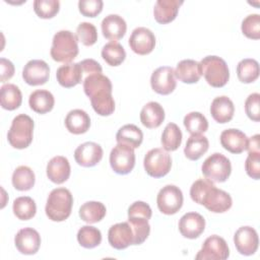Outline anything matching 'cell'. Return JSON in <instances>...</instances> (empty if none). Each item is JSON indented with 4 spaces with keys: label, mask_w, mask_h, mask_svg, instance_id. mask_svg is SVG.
<instances>
[{
    "label": "cell",
    "mask_w": 260,
    "mask_h": 260,
    "mask_svg": "<svg viewBox=\"0 0 260 260\" xmlns=\"http://www.w3.org/2000/svg\"><path fill=\"white\" fill-rule=\"evenodd\" d=\"M191 199L214 213L228 211L233 204L232 197L221 189H217L208 179L196 180L190 188Z\"/></svg>",
    "instance_id": "obj_1"
},
{
    "label": "cell",
    "mask_w": 260,
    "mask_h": 260,
    "mask_svg": "<svg viewBox=\"0 0 260 260\" xmlns=\"http://www.w3.org/2000/svg\"><path fill=\"white\" fill-rule=\"evenodd\" d=\"M77 37L70 30H59L54 35L52 47L50 50L51 57L54 61L60 63H70L78 55Z\"/></svg>",
    "instance_id": "obj_2"
},
{
    "label": "cell",
    "mask_w": 260,
    "mask_h": 260,
    "mask_svg": "<svg viewBox=\"0 0 260 260\" xmlns=\"http://www.w3.org/2000/svg\"><path fill=\"white\" fill-rule=\"evenodd\" d=\"M73 197L66 188L53 189L47 199L45 211L49 219L53 221H63L71 214Z\"/></svg>",
    "instance_id": "obj_3"
},
{
    "label": "cell",
    "mask_w": 260,
    "mask_h": 260,
    "mask_svg": "<svg viewBox=\"0 0 260 260\" xmlns=\"http://www.w3.org/2000/svg\"><path fill=\"white\" fill-rule=\"evenodd\" d=\"M34 127V121L29 116L25 114L17 115L12 120L7 133L9 144L17 149L26 148L32 141Z\"/></svg>",
    "instance_id": "obj_4"
},
{
    "label": "cell",
    "mask_w": 260,
    "mask_h": 260,
    "mask_svg": "<svg viewBox=\"0 0 260 260\" xmlns=\"http://www.w3.org/2000/svg\"><path fill=\"white\" fill-rule=\"evenodd\" d=\"M202 75L212 87H222L230 79V70L225 61L218 56H206L200 62Z\"/></svg>",
    "instance_id": "obj_5"
},
{
    "label": "cell",
    "mask_w": 260,
    "mask_h": 260,
    "mask_svg": "<svg viewBox=\"0 0 260 260\" xmlns=\"http://www.w3.org/2000/svg\"><path fill=\"white\" fill-rule=\"evenodd\" d=\"M201 171L203 176L209 181L222 183L230 177L232 165L226 156L219 152H214L204 160Z\"/></svg>",
    "instance_id": "obj_6"
},
{
    "label": "cell",
    "mask_w": 260,
    "mask_h": 260,
    "mask_svg": "<svg viewBox=\"0 0 260 260\" xmlns=\"http://www.w3.org/2000/svg\"><path fill=\"white\" fill-rule=\"evenodd\" d=\"M143 166L145 172L153 178L166 176L172 167V157L162 148H152L144 156Z\"/></svg>",
    "instance_id": "obj_7"
},
{
    "label": "cell",
    "mask_w": 260,
    "mask_h": 260,
    "mask_svg": "<svg viewBox=\"0 0 260 260\" xmlns=\"http://www.w3.org/2000/svg\"><path fill=\"white\" fill-rule=\"evenodd\" d=\"M110 165L113 171L119 175L129 174L135 166L134 148L117 143L110 153Z\"/></svg>",
    "instance_id": "obj_8"
},
{
    "label": "cell",
    "mask_w": 260,
    "mask_h": 260,
    "mask_svg": "<svg viewBox=\"0 0 260 260\" xmlns=\"http://www.w3.org/2000/svg\"><path fill=\"white\" fill-rule=\"evenodd\" d=\"M183 199V193L179 187L167 185L159 190L156 197V204L161 213L172 215L181 209Z\"/></svg>",
    "instance_id": "obj_9"
},
{
    "label": "cell",
    "mask_w": 260,
    "mask_h": 260,
    "mask_svg": "<svg viewBox=\"0 0 260 260\" xmlns=\"http://www.w3.org/2000/svg\"><path fill=\"white\" fill-rule=\"evenodd\" d=\"M230 256L229 246L225 240L219 236L208 237L200 251L195 256L196 260H224Z\"/></svg>",
    "instance_id": "obj_10"
},
{
    "label": "cell",
    "mask_w": 260,
    "mask_h": 260,
    "mask_svg": "<svg viewBox=\"0 0 260 260\" xmlns=\"http://www.w3.org/2000/svg\"><path fill=\"white\" fill-rule=\"evenodd\" d=\"M151 88L162 95L170 94L177 86L174 68L171 66H161L155 69L150 77Z\"/></svg>",
    "instance_id": "obj_11"
},
{
    "label": "cell",
    "mask_w": 260,
    "mask_h": 260,
    "mask_svg": "<svg viewBox=\"0 0 260 260\" xmlns=\"http://www.w3.org/2000/svg\"><path fill=\"white\" fill-rule=\"evenodd\" d=\"M234 243L240 254L245 256L253 255L258 249V234L252 226H241L235 233Z\"/></svg>",
    "instance_id": "obj_12"
},
{
    "label": "cell",
    "mask_w": 260,
    "mask_h": 260,
    "mask_svg": "<svg viewBox=\"0 0 260 260\" xmlns=\"http://www.w3.org/2000/svg\"><path fill=\"white\" fill-rule=\"evenodd\" d=\"M129 46L134 53L147 55L151 53L155 47L154 34L147 27H136L129 38Z\"/></svg>",
    "instance_id": "obj_13"
},
{
    "label": "cell",
    "mask_w": 260,
    "mask_h": 260,
    "mask_svg": "<svg viewBox=\"0 0 260 260\" xmlns=\"http://www.w3.org/2000/svg\"><path fill=\"white\" fill-rule=\"evenodd\" d=\"M50 76L49 65L44 60H30L28 61L22 70L23 80L32 86L45 84Z\"/></svg>",
    "instance_id": "obj_14"
},
{
    "label": "cell",
    "mask_w": 260,
    "mask_h": 260,
    "mask_svg": "<svg viewBox=\"0 0 260 260\" xmlns=\"http://www.w3.org/2000/svg\"><path fill=\"white\" fill-rule=\"evenodd\" d=\"M108 241L111 247L117 250H123L133 245L134 235L129 222L124 221L112 225L108 232Z\"/></svg>",
    "instance_id": "obj_15"
},
{
    "label": "cell",
    "mask_w": 260,
    "mask_h": 260,
    "mask_svg": "<svg viewBox=\"0 0 260 260\" xmlns=\"http://www.w3.org/2000/svg\"><path fill=\"white\" fill-rule=\"evenodd\" d=\"M14 244L18 252L24 255L36 254L41 246V236L32 228H24L17 232Z\"/></svg>",
    "instance_id": "obj_16"
},
{
    "label": "cell",
    "mask_w": 260,
    "mask_h": 260,
    "mask_svg": "<svg viewBox=\"0 0 260 260\" xmlns=\"http://www.w3.org/2000/svg\"><path fill=\"white\" fill-rule=\"evenodd\" d=\"M103 148L100 144L91 141L80 144L74 151V158L76 162L85 168L94 167L103 158Z\"/></svg>",
    "instance_id": "obj_17"
},
{
    "label": "cell",
    "mask_w": 260,
    "mask_h": 260,
    "mask_svg": "<svg viewBox=\"0 0 260 260\" xmlns=\"http://www.w3.org/2000/svg\"><path fill=\"white\" fill-rule=\"evenodd\" d=\"M205 229V219L198 212H187L179 220V231L184 238L196 239Z\"/></svg>",
    "instance_id": "obj_18"
},
{
    "label": "cell",
    "mask_w": 260,
    "mask_h": 260,
    "mask_svg": "<svg viewBox=\"0 0 260 260\" xmlns=\"http://www.w3.org/2000/svg\"><path fill=\"white\" fill-rule=\"evenodd\" d=\"M103 36L111 42H116L122 39L127 30L125 19L118 14L107 15L101 23Z\"/></svg>",
    "instance_id": "obj_19"
},
{
    "label": "cell",
    "mask_w": 260,
    "mask_h": 260,
    "mask_svg": "<svg viewBox=\"0 0 260 260\" xmlns=\"http://www.w3.org/2000/svg\"><path fill=\"white\" fill-rule=\"evenodd\" d=\"M248 143V137L239 129H225L220 134L221 146L232 153H242Z\"/></svg>",
    "instance_id": "obj_20"
},
{
    "label": "cell",
    "mask_w": 260,
    "mask_h": 260,
    "mask_svg": "<svg viewBox=\"0 0 260 260\" xmlns=\"http://www.w3.org/2000/svg\"><path fill=\"white\" fill-rule=\"evenodd\" d=\"M56 78L63 87L70 88L83 82L81 66L78 63H67L60 66L56 72Z\"/></svg>",
    "instance_id": "obj_21"
},
{
    "label": "cell",
    "mask_w": 260,
    "mask_h": 260,
    "mask_svg": "<svg viewBox=\"0 0 260 260\" xmlns=\"http://www.w3.org/2000/svg\"><path fill=\"white\" fill-rule=\"evenodd\" d=\"M175 71V77L184 83H196L202 76L201 65L199 62L192 59H185L177 64Z\"/></svg>",
    "instance_id": "obj_22"
},
{
    "label": "cell",
    "mask_w": 260,
    "mask_h": 260,
    "mask_svg": "<svg viewBox=\"0 0 260 260\" xmlns=\"http://www.w3.org/2000/svg\"><path fill=\"white\" fill-rule=\"evenodd\" d=\"M70 164L65 156L57 155L51 158L47 165V176L55 184L66 182L70 176Z\"/></svg>",
    "instance_id": "obj_23"
},
{
    "label": "cell",
    "mask_w": 260,
    "mask_h": 260,
    "mask_svg": "<svg viewBox=\"0 0 260 260\" xmlns=\"http://www.w3.org/2000/svg\"><path fill=\"white\" fill-rule=\"evenodd\" d=\"M235 113V106L232 100L225 95L215 98L210 106V114L212 118L220 124L230 122Z\"/></svg>",
    "instance_id": "obj_24"
},
{
    "label": "cell",
    "mask_w": 260,
    "mask_h": 260,
    "mask_svg": "<svg viewBox=\"0 0 260 260\" xmlns=\"http://www.w3.org/2000/svg\"><path fill=\"white\" fill-rule=\"evenodd\" d=\"M183 1L179 0H157L153 8L154 19L160 23L166 24L173 21L179 11Z\"/></svg>",
    "instance_id": "obj_25"
},
{
    "label": "cell",
    "mask_w": 260,
    "mask_h": 260,
    "mask_svg": "<svg viewBox=\"0 0 260 260\" xmlns=\"http://www.w3.org/2000/svg\"><path fill=\"white\" fill-rule=\"evenodd\" d=\"M165 120V110L160 104L149 102L143 106L140 112V121L146 128H157Z\"/></svg>",
    "instance_id": "obj_26"
},
{
    "label": "cell",
    "mask_w": 260,
    "mask_h": 260,
    "mask_svg": "<svg viewBox=\"0 0 260 260\" xmlns=\"http://www.w3.org/2000/svg\"><path fill=\"white\" fill-rule=\"evenodd\" d=\"M65 126L72 134H83L90 127V118L83 110H71L65 117Z\"/></svg>",
    "instance_id": "obj_27"
},
{
    "label": "cell",
    "mask_w": 260,
    "mask_h": 260,
    "mask_svg": "<svg viewBox=\"0 0 260 260\" xmlns=\"http://www.w3.org/2000/svg\"><path fill=\"white\" fill-rule=\"evenodd\" d=\"M28 105L38 114H46L54 108V95L47 89H37L29 94Z\"/></svg>",
    "instance_id": "obj_28"
},
{
    "label": "cell",
    "mask_w": 260,
    "mask_h": 260,
    "mask_svg": "<svg viewBox=\"0 0 260 260\" xmlns=\"http://www.w3.org/2000/svg\"><path fill=\"white\" fill-rule=\"evenodd\" d=\"M116 140L118 143L126 144L132 148H137L142 143L143 133L141 129L136 125L127 124L118 130L116 134Z\"/></svg>",
    "instance_id": "obj_29"
},
{
    "label": "cell",
    "mask_w": 260,
    "mask_h": 260,
    "mask_svg": "<svg viewBox=\"0 0 260 260\" xmlns=\"http://www.w3.org/2000/svg\"><path fill=\"white\" fill-rule=\"evenodd\" d=\"M22 102V94L18 86L12 83L3 84L0 88L1 107L8 111L17 109Z\"/></svg>",
    "instance_id": "obj_30"
},
{
    "label": "cell",
    "mask_w": 260,
    "mask_h": 260,
    "mask_svg": "<svg viewBox=\"0 0 260 260\" xmlns=\"http://www.w3.org/2000/svg\"><path fill=\"white\" fill-rule=\"evenodd\" d=\"M209 147V141L207 137L199 134V135H191L186 142L184 153L186 157L190 160L199 159Z\"/></svg>",
    "instance_id": "obj_31"
},
{
    "label": "cell",
    "mask_w": 260,
    "mask_h": 260,
    "mask_svg": "<svg viewBox=\"0 0 260 260\" xmlns=\"http://www.w3.org/2000/svg\"><path fill=\"white\" fill-rule=\"evenodd\" d=\"M91 107L100 116H110L115 111V101L112 90H102L90 98Z\"/></svg>",
    "instance_id": "obj_32"
},
{
    "label": "cell",
    "mask_w": 260,
    "mask_h": 260,
    "mask_svg": "<svg viewBox=\"0 0 260 260\" xmlns=\"http://www.w3.org/2000/svg\"><path fill=\"white\" fill-rule=\"evenodd\" d=\"M106 206L99 201H87L79 208L80 218L87 223H95L106 216Z\"/></svg>",
    "instance_id": "obj_33"
},
{
    "label": "cell",
    "mask_w": 260,
    "mask_h": 260,
    "mask_svg": "<svg viewBox=\"0 0 260 260\" xmlns=\"http://www.w3.org/2000/svg\"><path fill=\"white\" fill-rule=\"evenodd\" d=\"M12 185L18 191L30 190L36 182L34 171L26 166L17 167L12 174Z\"/></svg>",
    "instance_id": "obj_34"
},
{
    "label": "cell",
    "mask_w": 260,
    "mask_h": 260,
    "mask_svg": "<svg viewBox=\"0 0 260 260\" xmlns=\"http://www.w3.org/2000/svg\"><path fill=\"white\" fill-rule=\"evenodd\" d=\"M237 75L241 82L252 83L259 77V64L255 59L246 58L237 65Z\"/></svg>",
    "instance_id": "obj_35"
},
{
    "label": "cell",
    "mask_w": 260,
    "mask_h": 260,
    "mask_svg": "<svg viewBox=\"0 0 260 260\" xmlns=\"http://www.w3.org/2000/svg\"><path fill=\"white\" fill-rule=\"evenodd\" d=\"M84 93L91 98L99 91L112 90V82L109 77L101 74H92L84 78L83 80Z\"/></svg>",
    "instance_id": "obj_36"
},
{
    "label": "cell",
    "mask_w": 260,
    "mask_h": 260,
    "mask_svg": "<svg viewBox=\"0 0 260 260\" xmlns=\"http://www.w3.org/2000/svg\"><path fill=\"white\" fill-rule=\"evenodd\" d=\"M12 210L18 219L28 220L36 215L37 205L32 198L28 196H20L13 201Z\"/></svg>",
    "instance_id": "obj_37"
},
{
    "label": "cell",
    "mask_w": 260,
    "mask_h": 260,
    "mask_svg": "<svg viewBox=\"0 0 260 260\" xmlns=\"http://www.w3.org/2000/svg\"><path fill=\"white\" fill-rule=\"evenodd\" d=\"M182 132L179 126L175 123H169L165 127L161 134V145L167 151L178 149L182 143Z\"/></svg>",
    "instance_id": "obj_38"
},
{
    "label": "cell",
    "mask_w": 260,
    "mask_h": 260,
    "mask_svg": "<svg viewBox=\"0 0 260 260\" xmlns=\"http://www.w3.org/2000/svg\"><path fill=\"white\" fill-rule=\"evenodd\" d=\"M102 57L110 66H119L126 58V52L118 42H109L102 49Z\"/></svg>",
    "instance_id": "obj_39"
},
{
    "label": "cell",
    "mask_w": 260,
    "mask_h": 260,
    "mask_svg": "<svg viewBox=\"0 0 260 260\" xmlns=\"http://www.w3.org/2000/svg\"><path fill=\"white\" fill-rule=\"evenodd\" d=\"M77 241L79 245L86 249H92L102 242V233L99 229L91 225H83L77 233Z\"/></svg>",
    "instance_id": "obj_40"
},
{
    "label": "cell",
    "mask_w": 260,
    "mask_h": 260,
    "mask_svg": "<svg viewBox=\"0 0 260 260\" xmlns=\"http://www.w3.org/2000/svg\"><path fill=\"white\" fill-rule=\"evenodd\" d=\"M186 130L191 135H199L207 131L208 121L205 116L199 112H191L184 117L183 120Z\"/></svg>",
    "instance_id": "obj_41"
},
{
    "label": "cell",
    "mask_w": 260,
    "mask_h": 260,
    "mask_svg": "<svg viewBox=\"0 0 260 260\" xmlns=\"http://www.w3.org/2000/svg\"><path fill=\"white\" fill-rule=\"evenodd\" d=\"M128 222L132 228L134 235L133 245L142 244L150 233V225L148 219L143 217H128Z\"/></svg>",
    "instance_id": "obj_42"
},
{
    "label": "cell",
    "mask_w": 260,
    "mask_h": 260,
    "mask_svg": "<svg viewBox=\"0 0 260 260\" xmlns=\"http://www.w3.org/2000/svg\"><path fill=\"white\" fill-rule=\"evenodd\" d=\"M60 9V2L58 0H36L34 2V10L41 18H52Z\"/></svg>",
    "instance_id": "obj_43"
},
{
    "label": "cell",
    "mask_w": 260,
    "mask_h": 260,
    "mask_svg": "<svg viewBox=\"0 0 260 260\" xmlns=\"http://www.w3.org/2000/svg\"><path fill=\"white\" fill-rule=\"evenodd\" d=\"M242 32L249 39L259 40L260 39V15L257 13L249 14L246 16L241 25Z\"/></svg>",
    "instance_id": "obj_44"
},
{
    "label": "cell",
    "mask_w": 260,
    "mask_h": 260,
    "mask_svg": "<svg viewBox=\"0 0 260 260\" xmlns=\"http://www.w3.org/2000/svg\"><path fill=\"white\" fill-rule=\"evenodd\" d=\"M76 37L84 46H92L98 41V31L95 26L90 22H81L76 28Z\"/></svg>",
    "instance_id": "obj_45"
},
{
    "label": "cell",
    "mask_w": 260,
    "mask_h": 260,
    "mask_svg": "<svg viewBox=\"0 0 260 260\" xmlns=\"http://www.w3.org/2000/svg\"><path fill=\"white\" fill-rule=\"evenodd\" d=\"M245 112L252 121H260V94L258 92L251 93L246 99Z\"/></svg>",
    "instance_id": "obj_46"
},
{
    "label": "cell",
    "mask_w": 260,
    "mask_h": 260,
    "mask_svg": "<svg viewBox=\"0 0 260 260\" xmlns=\"http://www.w3.org/2000/svg\"><path fill=\"white\" fill-rule=\"evenodd\" d=\"M102 0H80L78 2L79 12L86 17H95L103 10Z\"/></svg>",
    "instance_id": "obj_47"
},
{
    "label": "cell",
    "mask_w": 260,
    "mask_h": 260,
    "mask_svg": "<svg viewBox=\"0 0 260 260\" xmlns=\"http://www.w3.org/2000/svg\"><path fill=\"white\" fill-rule=\"evenodd\" d=\"M245 170L249 177L258 180L260 178V153H248L245 161Z\"/></svg>",
    "instance_id": "obj_48"
},
{
    "label": "cell",
    "mask_w": 260,
    "mask_h": 260,
    "mask_svg": "<svg viewBox=\"0 0 260 260\" xmlns=\"http://www.w3.org/2000/svg\"><path fill=\"white\" fill-rule=\"evenodd\" d=\"M152 211L150 206L143 201H135L128 208V217H143L150 219Z\"/></svg>",
    "instance_id": "obj_49"
},
{
    "label": "cell",
    "mask_w": 260,
    "mask_h": 260,
    "mask_svg": "<svg viewBox=\"0 0 260 260\" xmlns=\"http://www.w3.org/2000/svg\"><path fill=\"white\" fill-rule=\"evenodd\" d=\"M81 69H82V75L83 80L85 77L92 75V74H101L103 72V68L101 64L93 60V59H84L79 62Z\"/></svg>",
    "instance_id": "obj_50"
},
{
    "label": "cell",
    "mask_w": 260,
    "mask_h": 260,
    "mask_svg": "<svg viewBox=\"0 0 260 260\" xmlns=\"http://www.w3.org/2000/svg\"><path fill=\"white\" fill-rule=\"evenodd\" d=\"M0 68H1V82L9 80L14 74V65L11 61L1 58L0 59Z\"/></svg>",
    "instance_id": "obj_51"
},
{
    "label": "cell",
    "mask_w": 260,
    "mask_h": 260,
    "mask_svg": "<svg viewBox=\"0 0 260 260\" xmlns=\"http://www.w3.org/2000/svg\"><path fill=\"white\" fill-rule=\"evenodd\" d=\"M248 153H260V135L255 134L248 139L247 147Z\"/></svg>",
    "instance_id": "obj_52"
}]
</instances>
